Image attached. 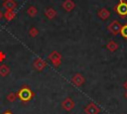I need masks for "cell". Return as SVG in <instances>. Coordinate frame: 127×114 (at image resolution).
I'll use <instances>...</instances> for the list:
<instances>
[{
    "instance_id": "obj_4",
    "label": "cell",
    "mask_w": 127,
    "mask_h": 114,
    "mask_svg": "<svg viewBox=\"0 0 127 114\" xmlns=\"http://www.w3.org/2000/svg\"><path fill=\"white\" fill-rule=\"evenodd\" d=\"M61 105H62V108H63L64 110H65L66 112H70V111L74 108L75 103H74V101H73V99H72L71 97H65V98L62 101Z\"/></svg>"
},
{
    "instance_id": "obj_10",
    "label": "cell",
    "mask_w": 127,
    "mask_h": 114,
    "mask_svg": "<svg viewBox=\"0 0 127 114\" xmlns=\"http://www.w3.org/2000/svg\"><path fill=\"white\" fill-rule=\"evenodd\" d=\"M18 4L15 0H5L2 4V7L5 8L6 10H15L17 8Z\"/></svg>"
},
{
    "instance_id": "obj_15",
    "label": "cell",
    "mask_w": 127,
    "mask_h": 114,
    "mask_svg": "<svg viewBox=\"0 0 127 114\" xmlns=\"http://www.w3.org/2000/svg\"><path fill=\"white\" fill-rule=\"evenodd\" d=\"M97 15H98V17H99V18H101L102 20H105V19L109 16V11H108V10H106L105 8H102V9H100V10L98 11Z\"/></svg>"
},
{
    "instance_id": "obj_20",
    "label": "cell",
    "mask_w": 127,
    "mask_h": 114,
    "mask_svg": "<svg viewBox=\"0 0 127 114\" xmlns=\"http://www.w3.org/2000/svg\"><path fill=\"white\" fill-rule=\"evenodd\" d=\"M5 59H6V55H5L2 51H0V62L4 61Z\"/></svg>"
},
{
    "instance_id": "obj_5",
    "label": "cell",
    "mask_w": 127,
    "mask_h": 114,
    "mask_svg": "<svg viewBox=\"0 0 127 114\" xmlns=\"http://www.w3.org/2000/svg\"><path fill=\"white\" fill-rule=\"evenodd\" d=\"M48 65V62L46 59L42 58V57H37L34 61H33V66L36 70L38 71H43Z\"/></svg>"
},
{
    "instance_id": "obj_21",
    "label": "cell",
    "mask_w": 127,
    "mask_h": 114,
    "mask_svg": "<svg viewBox=\"0 0 127 114\" xmlns=\"http://www.w3.org/2000/svg\"><path fill=\"white\" fill-rule=\"evenodd\" d=\"M2 18H4V13H3V12L0 10V21L2 20Z\"/></svg>"
},
{
    "instance_id": "obj_7",
    "label": "cell",
    "mask_w": 127,
    "mask_h": 114,
    "mask_svg": "<svg viewBox=\"0 0 127 114\" xmlns=\"http://www.w3.org/2000/svg\"><path fill=\"white\" fill-rule=\"evenodd\" d=\"M120 29H121V25L118 21H113L108 26V30L112 33V35H117L120 32Z\"/></svg>"
},
{
    "instance_id": "obj_13",
    "label": "cell",
    "mask_w": 127,
    "mask_h": 114,
    "mask_svg": "<svg viewBox=\"0 0 127 114\" xmlns=\"http://www.w3.org/2000/svg\"><path fill=\"white\" fill-rule=\"evenodd\" d=\"M4 18L6 19L7 22H10L16 18V13L14 10H6L4 13Z\"/></svg>"
},
{
    "instance_id": "obj_1",
    "label": "cell",
    "mask_w": 127,
    "mask_h": 114,
    "mask_svg": "<svg viewBox=\"0 0 127 114\" xmlns=\"http://www.w3.org/2000/svg\"><path fill=\"white\" fill-rule=\"evenodd\" d=\"M17 97L22 101V102H29L35 95V93L33 92V90L28 86V85H23L17 92Z\"/></svg>"
},
{
    "instance_id": "obj_17",
    "label": "cell",
    "mask_w": 127,
    "mask_h": 114,
    "mask_svg": "<svg viewBox=\"0 0 127 114\" xmlns=\"http://www.w3.org/2000/svg\"><path fill=\"white\" fill-rule=\"evenodd\" d=\"M17 98V94L15 92H9L7 95H6V99L9 101V102H14Z\"/></svg>"
},
{
    "instance_id": "obj_6",
    "label": "cell",
    "mask_w": 127,
    "mask_h": 114,
    "mask_svg": "<svg viewBox=\"0 0 127 114\" xmlns=\"http://www.w3.org/2000/svg\"><path fill=\"white\" fill-rule=\"evenodd\" d=\"M84 81H85V78H84V76L81 73H75V74H73L71 76V82H72V84H74L77 87L81 86L84 83Z\"/></svg>"
},
{
    "instance_id": "obj_22",
    "label": "cell",
    "mask_w": 127,
    "mask_h": 114,
    "mask_svg": "<svg viewBox=\"0 0 127 114\" xmlns=\"http://www.w3.org/2000/svg\"><path fill=\"white\" fill-rule=\"evenodd\" d=\"M3 114H13V113H12V112H11L10 110H7V111H5V112H4Z\"/></svg>"
},
{
    "instance_id": "obj_19",
    "label": "cell",
    "mask_w": 127,
    "mask_h": 114,
    "mask_svg": "<svg viewBox=\"0 0 127 114\" xmlns=\"http://www.w3.org/2000/svg\"><path fill=\"white\" fill-rule=\"evenodd\" d=\"M106 48L109 50V51H111V52H113V51H115L116 49H117V45L113 42V41H109V43L107 44V46H106Z\"/></svg>"
},
{
    "instance_id": "obj_3",
    "label": "cell",
    "mask_w": 127,
    "mask_h": 114,
    "mask_svg": "<svg viewBox=\"0 0 127 114\" xmlns=\"http://www.w3.org/2000/svg\"><path fill=\"white\" fill-rule=\"evenodd\" d=\"M114 10L121 17H126L127 16V2L125 0H119L118 4L114 7Z\"/></svg>"
},
{
    "instance_id": "obj_14",
    "label": "cell",
    "mask_w": 127,
    "mask_h": 114,
    "mask_svg": "<svg viewBox=\"0 0 127 114\" xmlns=\"http://www.w3.org/2000/svg\"><path fill=\"white\" fill-rule=\"evenodd\" d=\"M37 14H38V9H37V7H35V6H33V5L28 7V9H27V15H28L29 17L35 18V17L37 16Z\"/></svg>"
},
{
    "instance_id": "obj_16",
    "label": "cell",
    "mask_w": 127,
    "mask_h": 114,
    "mask_svg": "<svg viewBox=\"0 0 127 114\" xmlns=\"http://www.w3.org/2000/svg\"><path fill=\"white\" fill-rule=\"evenodd\" d=\"M38 35H39V30H38L36 27L30 28V30H29V36H30L31 38H36Z\"/></svg>"
},
{
    "instance_id": "obj_18",
    "label": "cell",
    "mask_w": 127,
    "mask_h": 114,
    "mask_svg": "<svg viewBox=\"0 0 127 114\" xmlns=\"http://www.w3.org/2000/svg\"><path fill=\"white\" fill-rule=\"evenodd\" d=\"M119 33H120V35H121L123 38L127 39V24L121 26V29H120V32H119Z\"/></svg>"
},
{
    "instance_id": "obj_12",
    "label": "cell",
    "mask_w": 127,
    "mask_h": 114,
    "mask_svg": "<svg viewBox=\"0 0 127 114\" xmlns=\"http://www.w3.org/2000/svg\"><path fill=\"white\" fill-rule=\"evenodd\" d=\"M10 71L11 70H10V67H9L8 64H6V63L0 64V76L6 77V76H8L10 74Z\"/></svg>"
},
{
    "instance_id": "obj_11",
    "label": "cell",
    "mask_w": 127,
    "mask_h": 114,
    "mask_svg": "<svg viewBox=\"0 0 127 114\" xmlns=\"http://www.w3.org/2000/svg\"><path fill=\"white\" fill-rule=\"evenodd\" d=\"M44 15L46 16V18H48L49 20H53L56 18L57 16V11L53 8V7H50V8H47L45 11H44Z\"/></svg>"
},
{
    "instance_id": "obj_9",
    "label": "cell",
    "mask_w": 127,
    "mask_h": 114,
    "mask_svg": "<svg viewBox=\"0 0 127 114\" xmlns=\"http://www.w3.org/2000/svg\"><path fill=\"white\" fill-rule=\"evenodd\" d=\"M62 7L64 8V11L70 12L75 8V3H74L73 0H64L62 4Z\"/></svg>"
},
{
    "instance_id": "obj_23",
    "label": "cell",
    "mask_w": 127,
    "mask_h": 114,
    "mask_svg": "<svg viewBox=\"0 0 127 114\" xmlns=\"http://www.w3.org/2000/svg\"><path fill=\"white\" fill-rule=\"evenodd\" d=\"M3 1H5V0H3Z\"/></svg>"
},
{
    "instance_id": "obj_8",
    "label": "cell",
    "mask_w": 127,
    "mask_h": 114,
    "mask_svg": "<svg viewBox=\"0 0 127 114\" xmlns=\"http://www.w3.org/2000/svg\"><path fill=\"white\" fill-rule=\"evenodd\" d=\"M84 112H85V114H98L99 109L94 103H88L84 107Z\"/></svg>"
},
{
    "instance_id": "obj_2",
    "label": "cell",
    "mask_w": 127,
    "mask_h": 114,
    "mask_svg": "<svg viewBox=\"0 0 127 114\" xmlns=\"http://www.w3.org/2000/svg\"><path fill=\"white\" fill-rule=\"evenodd\" d=\"M62 55L58 51H52L48 56V58L55 67H59L62 64Z\"/></svg>"
}]
</instances>
